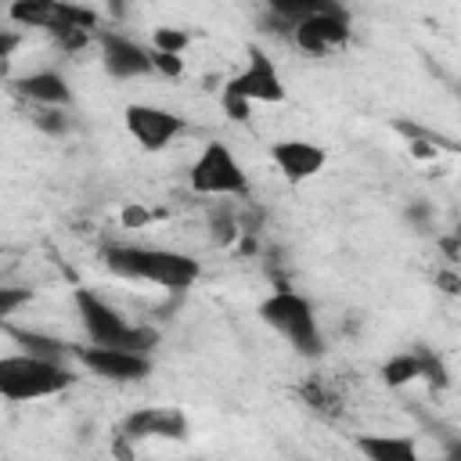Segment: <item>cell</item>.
<instances>
[{
	"instance_id": "4fadbf2b",
	"label": "cell",
	"mask_w": 461,
	"mask_h": 461,
	"mask_svg": "<svg viewBox=\"0 0 461 461\" xmlns=\"http://www.w3.org/2000/svg\"><path fill=\"white\" fill-rule=\"evenodd\" d=\"M14 90L32 101L36 108H68L72 104V86L61 72L54 68H36V72H25L14 79Z\"/></svg>"
},
{
	"instance_id": "603a6c76",
	"label": "cell",
	"mask_w": 461,
	"mask_h": 461,
	"mask_svg": "<svg viewBox=\"0 0 461 461\" xmlns=\"http://www.w3.org/2000/svg\"><path fill=\"white\" fill-rule=\"evenodd\" d=\"M220 104H223V112H227L230 119H238V122H245L249 112H252V104L241 101V97H234V94H220Z\"/></svg>"
},
{
	"instance_id": "9c48e42d",
	"label": "cell",
	"mask_w": 461,
	"mask_h": 461,
	"mask_svg": "<svg viewBox=\"0 0 461 461\" xmlns=\"http://www.w3.org/2000/svg\"><path fill=\"white\" fill-rule=\"evenodd\" d=\"M245 68L234 72L227 83H223V94H234L249 104H277L285 101V83L277 76V65L259 50V47H249L245 50Z\"/></svg>"
},
{
	"instance_id": "5bb4252c",
	"label": "cell",
	"mask_w": 461,
	"mask_h": 461,
	"mask_svg": "<svg viewBox=\"0 0 461 461\" xmlns=\"http://www.w3.org/2000/svg\"><path fill=\"white\" fill-rule=\"evenodd\" d=\"M357 450L364 454V461H421L414 439L393 432H364L357 436Z\"/></svg>"
},
{
	"instance_id": "7c38bea8",
	"label": "cell",
	"mask_w": 461,
	"mask_h": 461,
	"mask_svg": "<svg viewBox=\"0 0 461 461\" xmlns=\"http://www.w3.org/2000/svg\"><path fill=\"white\" fill-rule=\"evenodd\" d=\"M270 158L277 166V173L288 180V184H303L310 176H317L328 162L324 148L313 144V140H299V137H288V140H277L270 148Z\"/></svg>"
},
{
	"instance_id": "cb8c5ba5",
	"label": "cell",
	"mask_w": 461,
	"mask_h": 461,
	"mask_svg": "<svg viewBox=\"0 0 461 461\" xmlns=\"http://www.w3.org/2000/svg\"><path fill=\"white\" fill-rule=\"evenodd\" d=\"M14 43H18V36H14L11 29H4V32H0V58H4V61L11 58V50H14Z\"/></svg>"
},
{
	"instance_id": "ffe728a7",
	"label": "cell",
	"mask_w": 461,
	"mask_h": 461,
	"mask_svg": "<svg viewBox=\"0 0 461 461\" xmlns=\"http://www.w3.org/2000/svg\"><path fill=\"white\" fill-rule=\"evenodd\" d=\"M151 58H155V76L173 79V76L184 72V58H176V54H158V50H151Z\"/></svg>"
},
{
	"instance_id": "8fae6325",
	"label": "cell",
	"mask_w": 461,
	"mask_h": 461,
	"mask_svg": "<svg viewBox=\"0 0 461 461\" xmlns=\"http://www.w3.org/2000/svg\"><path fill=\"white\" fill-rule=\"evenodd\" d=\"M97 50H101V68L112 76V79H144V76H155V58H151V47L115 32V29H104L97 32Z\"/></svg>"
},
{
	"instance_id": "83f0119b",
	"label": "cell",
	"mask_w": 461,
	"mask_h": 461,
	"mask_svg": "<svg viewBox=\"0 0 461 461\" xmlns=\"http://www.w3.org/2000/svg\"><path fill=\"white\" fill-rule=\"evenodd\" d=\"M454 241H457V245H461V223H457V230H454Z\"/></svg>"
},
{
	"instance_id": "ac0fdd59",
	"label": "cell",
	"mask_w": 461,
	"mask_h": 461,
	"mask_svg": "<svg viewBox=\"0 0 461 461\" xmlns=\"http://www.w3.org/2000/svg\"><path fill=\"white\" fill-rule=\"evenodd\" d=\"M187 43H191V36L184 29H169V25L155 29V36H151V50H158V54H176L180 58L187 50Z\"/></svg>"
},
{
	"instance_id": "8992f818",
	"label": "cell",
	"mask_w": 461,
	"mask_h": 461,
	"mask_svg": "<svg viewBox=\"0 0 461 461\" xmlns=\"http://www.w3.org/2000/svg\"><path fill=\"white\" fill-rule=\"evenodd\" d=\"M144 439H187V414L180 407H169V403L130 411L115 432V447L130 461V447H137Z\"/></svg>"
},
{
	"instance_id": "484cf974",
	"label": "cell",
	"mask_w": 461,
	"mask_h": 461,
	"mask_svg": "<svg viewBox=\"0 0 461 461\" xmlns=\"http://www.w3.org/2000/svg\"><path fill=\"white\" fill-rule=\"evenodd\" d=\"M443 461H461V439L447 447V454H443Z\"/></svg>"
},
{
	"instance_id": "44dd1931",
	"label": "cell",
	"mask_w": 461,
	"mask_h": 461,
	"mask_svg": "<svg viewBox=\"0 0 461 461\" xmlns=\"http://www.w3.org/2000/svg\"><path fill=\"white\" fill-rule=\"evenodd\" d=\"M425 382L436 385V389L447 385V367H443V360H439L432 349H425Z\"/></svg>"
},
{
	"instance_id": "30bf717a",
	"label": "cell",
	"mask_w": 461,
	"mask_h": 461,
	"mask_svg": "<svg viewBox=\"0 0 461 461\" xmlns=\"http://www.w3.org/2000/svg\"><path fill=\"white\" fill-rule=\"evenodd\" d=\"M126 119V133L144 148V151H162L169 140H176L184 133V115L173 112V108H162V104H126L122 112Z\"/></svg>"
},
{
	"instance_id": "ba28073f",
	"label": "cell",
	"mask_w": 461,
	"mask_h": 461,
	"mask_svg": "<svg viewBox=\"0 0 461 461\" xmlns=\"http://www.w3.org/2000/svg\"><path fill=\"white\" fill-rule=\"evenodd\" d=\"M349 40V11L328 0H317V7L292 29V43L306 54H328Z\"/></svg>"
},
{
	"instance_id": "4316f807",
	"label": "cell",
	"mask_w": 461,
	"mask_h": 461,
	"mask_svg": "<svg viewBox=\"0 0 461 461\" xmlns=\"http://www.w3.org/2000/svg\"><path fill=\"white\" fill-rule=\"evenodd\" d=\"M140 220H148V212H140V209H126V223H140Z\"/></svg>"
},
{
	"instance_id": "52a82bcc",
	"label": "cell",
	"mask_w": 461,
	"mask_h": 461,
	"mask_svg": "<svg viewBox=\"0 0 461 461\" xmlns=\"http://www.w3.org/2000/svg\"><path fill=\"white\" fill-rule=\"evenodd\" d=\"M72 360L83 364L94 378H101V382H115V385L144 382V378L151 375V357H148V353H133V349L72 346Z\"/></svg>"
},
{
	"instance_id": "7a4b0ae2",
	"label": "cell",
	"mask_w": 461,
	"mask_h": 461,
	"mask_svg": "<svg viewBox=\"0 0 461 461\" xmlns=\"http://www.w3.org/2000/svg\"><path fill=\"white\" fill-rule=\"evenodd\" d=\"M79 324L90 339V346H112V349H133V353H151L158 342V331L148 324L126 321L122 310H115L108 299H101L94 288H76L72 295Z\"/></svg>"
},
{
	"instance_id": "9a60e30c",
	"label": "cell",
	"mask_w": 461,
	"mask_h": 461,
	"mask_svg": "<svg viewBox=\"0 0 461 461\" xmlns=\"http://www.w3.org/2000/svg\"><path fill=\"white\" fill-rule=\"evenodd\" d=\"M61 7L65 4H54V0H18L7 7V18L18 22L22 29H47L54 32L61 25Z\"/></svg>"
},
{
	"instance_id": "277c9868",
	"label": "cell",
	"mask_w": 461,
	"mask_h": 461,
	"mask_svg": "<svg viewBox=\"0 0 461 461\" xmlns=\"http://www.w3.org/2000/svg\"><path fill=\"white\" fill-rule=\"evenodd\" d=\"M259 321L277 331L299 357H321L324 353V335L317 324V313L306 295L292 288H277L259 303Z\"/></svg>"
},
{
	"instance_id": "6da1fadb",
	"label": "cell",
	"mask_w": 461,
	"mask_h": 461,
	"mask_svg": "<svg viewBox=\"0 0 461 461\" xmlns=\"http://www.w3.org/2000/svg\"><path fill=\"white\" fill-rule=\"evenodd\" d=\"M101 263L108 267V274L122 277V281H148L169 292H184L202 277V263L187 252L176 249H158V245H104Z\"/></svg>"
},
{
	"instance_id": "d6986e66",
	"label": "cell",
	"mask_w": 461,
	"mask_h": 461,
	"mask_svg": "<svg viewBox=\"0 0 461 461\" xmlns=\"http://www.w3.org/2000/svg\"><path fill=\"white\" fill-rule=\"evenodd\" d=\"M32 122H36V130H43V133H50V137L68 133V115H65V108H36V112H32Z\"/></svg>"
},
{
	"instance_id": "7402d4cb",
	"label": "cell",
	"mask_w": 461,
	"mask_h": 461,
	"mask_svg": "<svg viewBox=\"0 0 461 461\" xmlns=\"http://www.w3.org/2000/svg\"><path fill=\"white\" fill-rule=\"evenodd\" d=\"M18 303H29V288H0V317H14Z\"/></svg>"
},
{
	"instance_id": "5b68a950",
	"label": "cell",
	"mask_w": 461,
	"mask_h": 461,
	"mask_svg": "<svg viewBox=\"0 0 461 461\" xmlns=\"http://www.w3.org/2000/svg\"><path fill=\"white\" fill-rule=\"evenodd\" d=\"M187 180H191L194 194H209V198H245L249 194V173L223 140H209L198 151Z\"/></svg>"
},
{
	"instance_id": "3957f363",
	"label": "cell",
	"mask_w": 461,
	"mask_h": 461,
	"mask_svg": "<svg viewBox=\"0 0 461 461\" xmlns=\"http://www.w3.org/2000/svg\"><path fill=\"white\" fill-rule=\"evenodd\" d=\"M76 385V375L61 360H43L32 353L0 357V396L11 403H29L43 396H58Z\"/></svg>"
},
{
	"instance_id": "2e32d148",
	"label": "cell",
	"mask_w": 461,
	"mask_h": 461,
	"mask_svg": "<svg viewBox=\"0 0 461 461\" xmlns=\"http://www.w3.org/2000/svg\"><path fill=\"white\" fill-rule=\"evenodd\" d=\"M382 382H385L389 389H403V385H411V382H425V346L389 357V360L382 364Z\"/></svg>"
},
{
	"instance_id": "d4e9b609",
	"label": "cell",
	"mask_w": 461,
	"mask_h": 461,
	"mask_svg": "<svg viewBox=\"0 0 461 461\" xmlns=\"http://www.w3.org/2000/svg\"><path fill=\"white\" fill-rule=\"evenodd\" d=\"M407 220H414V223L425 227V223H429V205H411V209H407Z\"/></svg>"
},
{
	"instance_id": "e0dca14e",
	"label": "cell",
	"mask_w": 461,
	"mask_h": 461,
	"mask_svg": "<svg viewBox=\"0 0 461 461\" xmlns=\"http://www.w3.org/2000/svg\"><path fill=\"white\" fill-rule=\"evenodd\" d=\"M7 335L25 346L22 353H32V357H43V360H61V364L72 360V342H65V339H54V335H43V331L11 328V324H7Z\"/></svg>"
}]
</instances>
